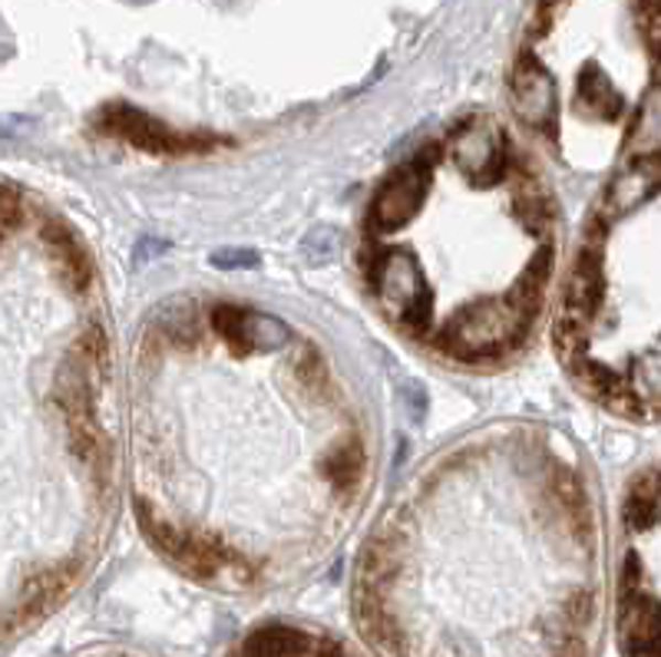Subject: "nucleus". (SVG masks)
I'll return each instance as SVG.
<instances>
[{
  "mask_svg": "<svg viewBox=\"0 0 661 657\" xmlns=\"http://www.w3.org/2000/svg\"><path fill=\"white\" fill-rule=\"evenodd\" d=\"M354 618L377 657H596L603 539L576 466L533 443L510 503L424 476L367 542Z\"/></svg>",
  "mask_w": 661,
  "mask_h": 657,
  "instance_id": "1",
  "label": "nucleus"
},
{
  "mask_svg": "<svg viewBox=\"0 0 661 657\" xmlns=\"http://www.w3.org/2000/svg\"><path fill=\"white\" fill-rule=\"evenodd\" d=\"M553 265L550 192L490 116L424 142L364 215L371 298L397 331L457 364H497L530 341Z\"/></svg>",
  "mask_w": 661,
  "mask_h": 657,
  "instance_id": "2",
  "label": "nucleus"
},
{
  "mask_svg": "<svg viewBox=\"0 0 661 657\" xmlns=\"http://www.w3.org/2000/svg\"><path fill=\"white\" fill-rule=\"evenodd\" d=\"M655 79L659 0H543L513 69V109L593 175L636 136Z\"/></svg>",
  "mask_w": 661,
  "mask_h": 657,
  "instance_id": "3",
  "label": "nucleus"
},
{
  "mask_svg": "<svg viewBox=\"0 0 661 657\" xmlns=\"http://www.w3.org/2000/svg\"><path fill=\"white\" fill-rule=\"evenodd\" d=\"M659 172L649 146L609 185L556 327L573 377L622 417L659 413Z\"/></svg>",
  "mask_w": 661,
  "mask_h": 657,
  "instance_id": "4",
  "label": "nucleus"
},
{
  "mask_svg": "<svg viewBox=\"0 0 661 657\" xmlns=\"http://www.w3.org/2000/svg\"><path fill=\"white\" fill-rule=\"evenodd\" d=\"M619 645L626 657H659V473L649 470L626 506L619 552Z\"/></svg>",
  "mask_w": 661,
  "mask_h": 657,
  "instance_id": "5",
  "label": "nucleus"
},
{
  "mask_svg": "<svg viewBox=\"0 0 661 657\" xmlns=\"http://www.w3.org/2000/svg\"><path fill=\"white\" fill-rule=\"evenodd\" d=\"M228 657H361L354 648H348L341 638L295 625V622H265L255 625L238 638V645Z\"/></svg>",
  "mask_w": 661,
  "mask_h": 657,
  "instance_id": "6",
  "label": "nucleus"
},
{
  "mask_svg": "<svg viewBox=\"0 0 661 657\" xmlns=\"http://www.w3.org/2000/svg\"><path fill=\"white\" fill-rule=\"evenodd\" d=\"M76 657H146L136 655V651H126V648H93V651H83Z\"/></svg>",
  "mask_w": 661,
  "mask_h": 657,
  "instance_id": "7",
  "label": "nucleus"
}]
</instances>
